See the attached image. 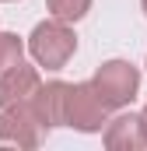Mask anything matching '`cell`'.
<instances>
[{
    "label": "cell",
    "instance_id": "6da1fadb",
    "mask_svg": "<svg viewBox=\"0 0 147 151\" xmlns=\"http://www.w3.org/2000/svg\"><path fill=\"white\" fill-rule=\"evenodd\" d=\"M28 53L35 60V67L46 70H63L70 63V56L77 53V35L67 21L60 18H49V21H39L28 35Z\"/></svg>",
    "mask_w": 147,
    "mask_h": 151
},
{
    "label": "cell",
    "instance_id": "7a4b0ae2",
    "mask_svg": "<svg viewBox=\"0 0 147 151\" xmlns=\"http://www.w3.org/2000/svg\"><path fill=\"white\" fill-rule=\"evenodd\" d=\"M109 119V106L95 91L91 81L67 84V106H63V127H74L81 134H98Z\"/></svg>",
    "mask_w": 147,
    "mask_h": 151
},
{
    "label": "cell",
    "instance_id": "3957f363",
    "mask_svg": "<svg viewBox=\"0 0 147 151\" xmlns=\"http://www.w3.org/2000/svg\"><path fill=\"white\" fill-rule=\"evenodd\" d=\"M91 84H95V91L102 95V102H105L109 109H123V106H130V102L137 99V91H140V70H137L130 60H105V63L95 70Z\"/></svg>",
    "mask_w": 147,
    "mask_h": 151
},
{
    "label": "cell",
    "instance_id": "277c9868",
    "mask_svg": "<svg viewBox=\"0 0 147 151\" xmlns=\"http://www.w3.org/2000/svg\"><path fill=\"white\" fill-rule=\"evenodd\" d=\"M46 134H49V127L35 116L32 102H18V106H4L0 109V144L32 151L46 141Z\"/></svg>",
    "mask_w": 147,
    "mask_h": 151
},
{
    "label": "cell",
    "instance_id": "5b68a950",
    "mask_svg": "<svg viewBox=\"0 0 147 151\" xmlns=\"http://www.w3.org/2000/svg\"><path fill=\"white\" fill-rule=\"evenodd\" d=\"M102 141L109 151H144L147 148V130L140 113H119L116 119H105Z\"/></svg>",
    "mask_w": 147,
    "mask_h": 151
},
{
    "label": "cell",
    "instance_id": "8992f818",
    "mask_svg": "<svg viewBox=\"0 0 147 151\" xmlns=\"http://www.w3.org/2000/svg\"><path fill=\"white\" fill-rule=\"evenodd\" d=\"M39 84H42L39 67L25 63V60L11 63L7 70H0V109H4V106H18V102H28V99L35 95Z\"/></svg>",
    "mask_w": 147,
    "mask_h": 151
},
{
    "label": "cell",
    "instance_id": "52a82bcc",
    "mask_svg": "<svg viewBox=\"0 0 147 151\" xmlns=\"http://www.w3.org/2000/svg\"><path fill=\"white\" fill-rule=\"evenodd\" d=\"M35 116L53 130V127H63V106H67V81H46L39 84L35 95L28 99Z\"/></svg>",
    "mask_w": 147,
    "mask_h": 151
},
{
    "label": "cell",
    "instance_id": "ba28073f",
    "mask_svg": "<svg viewBox=\"0 0 147 151\" xmlns=\"http://www.w3.org/2000/svg\"><path fill=\"white\" fill-rule=\"evenodd\" d=\"M46 7H49L53 18L74 25V21H81V18L91 11V0H46Z\"/></svg>",
    "mask_w": 147,
    "mask_h": 151
},
{
    "label": "cell",
    "instance_id": "9c48e42d",
    "mask_svg": "<svg viewBox=\"0 0 147 151\" xmlns=\"http://www.w3.org/2000/svg\"><path fill=\"white\" fill-rule=\"evenodd\" d=\"M25 56V42L21 35H14V32H0V70H7L11 63H18Z\"/></svg>",
    "mask_w": 147,
    "mask_h": 151
},
{
    "label": "cell",
    "instance_id": "30bf717a",
    "mask_svg": "<svg viewBox=\"0 0 147 151\" xmlns=\"http://www.w3.org/2000/svg\"><path fill=\"white\" fill-rule=\"evenodd\" d=\"M140 119H144V130H147V106H144V113H140Z\"/></svg>",
    "mask_w": 147,
    "mask_h": 151
},
{
    "label": "cell",
    "instance_id": "8fae6325",
    "mask_svg": "<svg viewBox=\"0 0 147 151\" xmlns=\"http://www.w3.org/2000/svg\"><path fill=\"white\" fill-rule=\"evenodd\" d=\"M140 7H144V14H147V0H140Z\"/></svg>",
    "mask_w": 147,
    "mask_h": 151
},
{
    "label": "cell",
    "instance_id": "7c38bea8",
    "mask_svg": "<svg viewBox=\"0 0 147 151\" xmlns=\"http://www.w3.org/2000/svg\"><path fill=\"white\" fill-rule=\"evenodd\" d=\"M4 4H14V0H4Z\"/></svg>",
    "mask_w": 147,
    "mask_h": 151
}]
</instances>
